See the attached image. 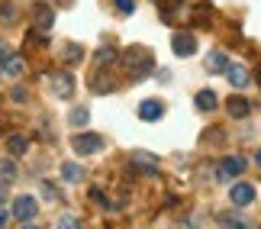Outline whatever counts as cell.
Returning a JSON list of instances; mask_svg holds the SVG:
<instances>
[{
	"mask_svg": "<svg viewBox=\"0 0 261 229\" xmlns=\"http://www.w3.org/2000/svg\"><path fill=\"white\" fill-rule=\"evenodd\" d=\"M36 197L33 194H19L16 200H13V207H10V213H13V220H19V223H29V220H36Z\"/></svg>",
	"mask_w": 261,
	"mask_h": 229,
	"instance_id": "cell-1",
	"label": "cell"
},
{
	"mask_svg": "<svg viewBox=\"0 0 261 229\" xmlns=\"http://www.w3.org/2000/svg\"><path fill=\"white\" fill-rule=\"evenodd\" d=\"M242 171H245V158L242 155H226L216 168V177L219 181H232V177H239Z\"/></svg>",
	"mask_w": 261,
	"mask_h": 229,
	"instance_id": "cell-2",
	"label": "cell"
},
{
	"mask_svg": "<svg viewBox=\"0 0 261 229\" xmlns=\"http://www.w3.org/2000/svg\"><path fill=\"white\" fill-rule=\"evenodd\" d=\"M71 145H74L77 155H97L100 148H103V139H100L97 133H81V136L71 139Z\"/></svg>",
	"mask_w": 261,
	"mask_h": 229,
	"instance_id": "cell-3",
	"label": "cell"
},
{
	"mask_svg": "<svg viewBox=\"0 0 261 229\" xmlns=\"http://www.w3.org/2000/svg\"><path fill=\"white\" fill-rule=\"evenodd\" d=\"M52 94L62 97V100H68V97L74 94V78L68 74V71H55L52 74Z\"/></svg>",
	"mask_w": 261,
	"mask_h": 229,
	"instance_id": "cell-4",
	"label": "cell"
},
{
	"mask_svg": "<svg viewBox=\"0 0 261 229\" xmlns=\"http://www.w3.org/2000/svg\"><path fill=\"white\" fill-rule=\"evenodd\" d=\"M171 48H174V55H177V58H190V55L197 52V39L190 36V33H174Z\"/></svg>",
	"mask_w": 261,
	"mask_h": 229,
	"instance_id": "cell-5",
	"label": "cell"
},
{
	"mask_svg": "<svg viewBox=\"0 0 261 229\" xmlns=\"http://www.w3.org/2000/svg\"><path fill=\"white\" fill-rule=\"evenodd\" d=\"M229 200H232L236 207H248V203H255V187L242 181V184H232V191H229Z\"/></svg>",
	"mask_w": 261,
	"mask_h": 229,
	"instance_id": "cell-6",
	"label": "cell"
},
{
	"mask_svg": "<svg viewBox=\"0 0 261 229\" xmlns=\"http://www.w3.org/2000/svg\"><path fill=\"white\" fill-rule=\"evenodd\" d=\"M162 116H165V104L162 100H142V104H139V119H145V123H158Z\"/></svg>",
	"mask_w": 261,
	"mask_h": 229,
	"instance_id": "cell-7",
	"label": "cell"
},
{
	"mask_svg": "<svg viewBox=\"0 0 261 229\" xmlns=\"http://www.w3.org/2000/svg\"><path fill=\"white\" fill-rule=\"evenodd\" d=\"M226 78H229V84H232V87H245L248 81H252V71H248L245 65H239V62H229Z\"/></svg>",
	"mask_w": 261,
	"mask_h": 229,
	"instance_id": "cell-8",
	"label": "cell"
},
{
	"mask_svg": "<svg viewBox=\"0 0 261 229\" xmlns=\"http://www.w3.org/2000/svg\"><path fill=\"white\" fill-rule=\"evenodd\" d=\"M33 19H36V26L42 29V33H48L52 23H55V13H52V7H48V4H36L33 7Z\"/></svg>",
	"mask_w": 261,
	"mask_h": 229,
	"instance_id": "cell-9",
	"label": "cell"
},
{
	"mask_svg": "<svg viewBox=\"0 0 261 229\" xmlns=\"http://www.w3.org/2000/svg\"><path fill=\"white\" fill-rule=\"evenodd\" d=\"M226 110H229V116H232V119H245L248 113H252V104H248L245 100V97H229V100H226Z\"/></svg>",
	"mask_w": 261,
	"mask_h": 229,
	"instance_id": "cell-10",
	"label": "cell"
},
{
	"mask_svg": "<svg viewBox=\"0 0 261 229\" xmlns=\"http://www.w3.org/2000/svg\"><path fill=\"white\" fill-rule=\"evenodd\" d=\"M0 71H4L7 78H19V74L26 71V62L19 55H7L4 62H0Z\"/></svg>",
	"mask_w": 261,
	"mask_h": 229,
	"instance_id": "cell-11",
	"label": "cell"
},
{
	"mask_svg": "<svg viewBox=\"0 0 261 229\" xmlns=\"http://www.w3.org/2000/svg\"><path fill=\"white\" fill-rule=\"evenodd\" d=\"M133 165H136L142 174H155V171H158V158L148 155V152H136V155H133Z\"/></svg>",
	"mask_w": 261,
	"mask_h": 229,
	"instance_id": "cell-12",
	"label": "cell"
},
{
	"mask_svg": "<svg viewBox=\"0 0 261 229\" xmlns=\"http://www.w3.org/2000/svg\"><path fill=\"white\" fill-rule=\"evenodd\" d=\"M226 68H229V58H226L223 48H216V52L206 55V71L210 74H219V71H226Z\"/></svg>",
	"mask_w": 261,
	"mask_h": 229,
	"instance_id": "cell-13",
	"label": "cell"
},
{
	"mask_svg": "<svg viewBox=\"0 0 261 229\" xmlns=\"http://www.w3.org/2000/svg\"><path fill=\"white\" fill-rule=\"evenodd\" d=\"M7 152L13 155V158H19V155H26V152H29V139H26L23 133H13V136L7 139Z\"/></svg>",
	"mask_w": 261,
	"mask_h": 229,
	"instance_id": "cell-14",
	"label": "cell"
},
{
	"mask_svg": "<svg viewBox=\"0 0 261 229\" xmlns=\"http://www.w3.org/2000/svg\"><path fill=\"white\" fill-rule=\"evenodd\" d=\"M194 104H197V110H203V113H210V110H216L219 107V100H216V94L210 91V87H203L197 97H194Z\"/></svg>",
	"mask_w": 261,
	"mask_h": 229,
	"instance_id": "cell-15",
	"label": "cell"
},
{
	"mask_svg": "<svg viewBox=\"0 0 261 229\" xmlns=\"http://www.w3.org/2000/svg\"><path fill=\"white\" fill-rule=\"evenodd\" d=\"M13 181H16V165L10 162V158H0V184L10 187Z\"/></svg>",
	"mask_w": 261,
	"mask_h": 229,
	"instance_id": "cell-16",
	"label": "cell"
},
{
	"mask_svg": "<svg viewBox=\"0 0 261 229\" xmlns=\"http://www.w3.org/2000/svg\"><path fill=\"white\" fill-rule=\"evenodd\" d=\"M62 177L68 184H77L84 177V171H81V165H74V162H68V165H62Z\"/></svg>",
	"mask_w": 261,
	"mask_h": 229,
	"instance_id": "cell-17",
	"label": "cell"
},
{
	"mask_svg": "<svg viewBox=\"0 0 261 229\" xmlns=\"http://www.w3.org/2000/svg\"><path fill=\"white\" fill-rule=\"evenodd\" d=\"M87 119H90L87 107H74V110L68 113V123H71V126H87Z\"/></svg>",
	"mask_w": 261,
	"mask_h": 229,
	"instance_id": "cell-18",
	"label": "cell"
},
{
	"mask_svg": "<svg viewBox=\"0 0 261 229\" xmlns=\"http://www.w3.org/2000/svg\"><path fill=\"white\" fill-rule=\"evenodd\" d=\"M219 226H223V229H248V223L242 220V216H219Z\"/></svg>",
	"mask_w": 261,
	"mask_h": 229,
	"instance_id": "cell-19",
	"label": "cell"
},
{
	"mask_svg": "<svg viewBox=\"0 0 261 229\" xmlns=\"http://www.w3.org/2000/svg\"><path fill=\"white\" fill-rule=\"evenodd\" d=\"M94 62H97V65H110V62H116V48L103 45V48H100V52L94 55Z\"/></svg>",
	"mask_w": 261,
	"mask_h": 229,
	"instance_id": "cell-20",
	"label": "cell"
},
{
	"mask_svg": "<svg viewBox=\"0 0 261 229\" xmlns=\"http://www.w3.org/2000/svg\"><path fill=\"white\" fill-rule=\"evenodd\" d=\"M0 19H4V23H13V19H16V10H13V4L0 0Z\"/></svg>",
	"mask_w": 261,
	"mask_h": 229,
	"instance_id": "cell-21",
	"label": "cell"
},
{
	"mask_svg": "<svg viewBox=\"0 0 261 229\" xmlns=\"http://www.w3.org/2000/svg\"><path fill=\"white\" fill-rule=\"evenodd\" d=\"M62 55L68 58V62H77V58H81V45H74V42H68V45L62 48Z\"/></svg>",
	"mask_w": 261,
	"mask_h": 229,
	"instance_id": "cell-22",
	"label": "cell"
},
{
	"mask_svg": "<svg viewBox=\"0 0 261 229\" xmlns=\"http://www.w3.org/2000/svg\"><path fill=\"white\" fill-rule=\"evenodd\" d=\"M55 229H81V220H77V216H62Z\"/></svg>",
	"mask_w": 261,
	"mask_h": 229,
	"instance_id": "cell-23",
	"label": "cell"
},
{
	"mask_svg": "<svg viewBox=\"0 0 261 229\" xmlns=\"http://www.w3.org/2000/svg\"><path fill=\"white\" fill-rule=\"evenodd\" d=\"M10 97H13L16 104H26V100H29V91H26V87H13V91H10Z\"/></svg>",
	"mask_w": 261,
	"mask_h": 229,
	"instance_id": "cell-24",
	"label": "cell"
},
{
	"mask_svg": "<svg viewBox=\"0 0 261 229\" xmlns=\"http://www.w3.org/2000/svg\"><path fill=\"white\" fill-rule=\"evenodd\" d=\"M39 187H42V194L48 197V200H58V187H55V184H48V181H42V184H39Z\"/></svg>",
	"mask_w": 261,
	"mask_h": 229,
	"instance_id": "cell-25",
	"label": "cell"
},
{
	"mask_svg": "<svg viewBox=\"0 0 261 229\" xmlns=\"http://www.w3.org/2000/svg\"><path fill=\"white\" fill-rule=\"evenodd\" d=\"M113 4H116L119 13H133V10H136V0H113Z\"/></svg>",
	"mask_w": 261,
	"mask_h": 229,
	"instance_id": "cell-26",
	"label": "cell"
},
{
	"mask_svg": "<svg viewBox=\"0 0 261 229\" xmlns=\"http://www.w3.org/2000/svg\"><path fill=\"white\" fill-rule=\"evenodd\" d=\"M90 200H94L97 207H107V197H103V191H100V187H90Z\"/></svg>",
	"mask_w": 261,
	"mask_h": 229,
	"instance_id": "cell-27",
	"label": "cell"
},
{
	"mask_svg": "<svg viewBox=\"0 0 261 229\" xmlns=\"http://www.w3.org/2000/svg\"><path fill=\"white\" fill-rule=\"evenodd\" d=\"M7 220H10V216H7V210H0V226H7Z\"/></svg>",
	"mask_w": 261,
	"mask_h": 229,
	"instance_id": "cell-28",
	"label": "cell"
},
{
	"mask_svg": "<svg viewBox=\"0 0 261 229\" xmlns=\"http://www.w3.org/2000/svg\"><path fill=\"white\" fill-rule=\"evenodd\" d=\"M0 58H7V45L4 42H0Z\"/></svg>",
	"mask_w": 261,
	"mask_h": 229,
	"instance_id": "cell-29",
	"label": "cell"
},
{
	"mask_svg": "<svg viewBox=\"0 0 261 229\" xmlns=\"http://www.w3.org/2000/svg\"><path fill=\"white\" fill-rule=\"evenodd\" d=\"M23 229H42V226H36V223H26V226H23Z\"/></svg>",
	"mask_w": 261,
	"mask_h": 229,
	"instance_id": "cell-30",
	"label": "cell"
},
{
	"mask_svg": "<svg viewBox=\"0 0 261 229\" xmlns=\"http://www.w3.org/2000/svg\"><path fill=\"white\" fill-rule=\"evenodd\" d=\"M255 162H258V168H261V148H258V155H255Z\"/></svg>",
	"mask_w": 261,
	"mask_h": 229,
	"instance_id": "cell-31",
	"label": "cell"
},
{
	"mask_svg": "<svg viewBox=\"0 0 261 229\" xmlns=\"http://www.w3.org/2000/svg\"><path fill=\"white\" fill-rule=\"evenodd\" d=\"M0 187H4V184H0ZM0 203H4V191H0Z\"/></svg>",
	"mask_w": 261,
	"mask_h": 229,
	"instance_id": "cell-32",
	"label": "cell"
},
{
	"mask_svg": "<svg viewBox=\"0 0 261 229\" xmlns=\"http://www.w3.org/2000/svg\"><path fill=\"white\" fill-rule=\"evenodd\" d=\"M258 84H261V71H258Z\"/></svg>",
	"mask_w": 261,
	"mask_h": 229,
	"instance_id": "cell-33",
	"label": "cell"
}]
</instances>
